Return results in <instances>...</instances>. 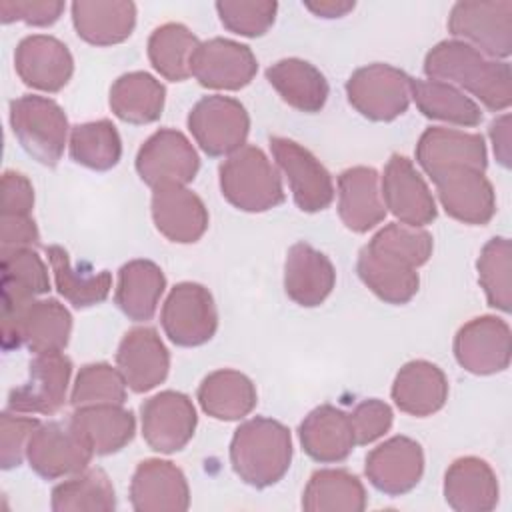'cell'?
<instances>
[{
    "label": "cell",
    "mask_w": 512,
    "mask_h": 512,
    "mask_svg": "<svg viewBox=\"0 0 512 512\" xmlns=\"http://www.w3.org/2000/svg\"><path fill=\"white\" fill-rule=\"evenodd\" d=\"M424 74L470 92L488 110L500 112L512 104L510 64L486 58L466 42L442 40L432 46L424 58Z\"/></svg>",
    "instance_id": "1"
},
{
    "label": "cell",
    "mask_w": 512,
    "mask_h": 512,
    "mask_svg": "<svg viewBox=\"0 0 512 512\" xmlns=\"http://www.w3.org/2000/svg\"><path fill=\"white\" fill-rule=\"evenodd\" d=\"M290 462L292 436L282 422L254 416L234 430L230 464L244 484L268 488L284 478Z\"/></svg>",
    "instance_id": "2"
},
{
    "label": "cell",
    "mask_w": 512,
    "mask_h": 512,
    "mask_svg": "<svg viewBox=\"0 0 512 512\" xmlns=\"http://www.w3.org/2000/svg\"><path fill=\"white\" fill-rule=\"evenodd\" d=\"M222 196L242 212H266L284 202L276 166L258 146H242L218 168Z\"/></svg>",
    "instance_id": "3"
},
{
    "label": "cell",
    "mask_w": 512,
    "mask_h": 512,
    "mask_svg": "<svg viewBox=\"0 0 512 512\" xmlns=\"http://www.w3.org/2000/svg\"><path fill=\"white\" fill-rule=\"evenodd\" d=\"M2 254V346L18 348L20 320L36 296L50 290L48 268L34 248H18Z\"/></svg>",
    "instance_id": "4"
},
{
    "label": "cell",
    "mask_w": 512,
    "mask_h": 512,
    "mask_svg": "<svg viewBox=\"0 0 512 512\" xmlns=\"http://www.w3.org/2000/svg\"><path fill=\"white\" fill-rule=\"evenodd\" d=\"M10 126L28 156L44 166L58 164L68 140V118L58 102L24 94L10 102Z\"/></svg>",
    "instance_id": "5"
},
{
    "label": "cell",
    "mask_w": 512,
    "mask_h": 512,
    "mask_svg": "<svg viewBox=\"0 0 512 512\" xmlns=\"http://www.w3.org/2000/svg\"><path fill=\"white\" fill-rule=\"evenodd\" d=\"M448 30L456 40L492 60L512 54V0H462L448 16Z\"/></svg>",
    "instance_id": "6"
},
{
    "label": "cell",
    "mask_w": 512,
    "mask_h": 512,
    "mask_svg": "<svg viewBox=\"0 0 512 512\" xmlns=\"http://www.w3.org/2000/svg\"><path fill=\"white\" fill-rule=\"evenodd\" d=\"M410 76L390 64L374 62L354 70L346 82L350 106L372 122H390L410 104Z\"/></svg>",
    "instance_id": "7"
},
{
    "label": "cell",
    "mask_w": 512,
    "mask_h": 512,
    "mask_svg": "<svg viewBox=\"0 0 512 512\" xmlns=\"http://www.w3.org/2000/svg\"><path fill=\"white\" fill-rule=\"evenodd\" d=\"M188 130L208 156H230L246 144L250 116L236 98L212 94L192 106Z\"/></svg>",
    "instance_id": "8"
},
{
    "label": "cell",
    "mask_w": 512,
    "mask_h": 512,
    "mask_svg": "<svg viewBox=\"0 0 512 512\" xmlns=\"http://www.w3.org/2000/svg\"><path fill=\"white\" fill-rule=\"evenodd\" d=\"M160 322L166 336L176 346H202L218 328L214 298L208 288L198 282H180L166 296Z\"/></svg>",
    "instance_id": "9"
},
{
    "label": "cell",
    "mask_w": 512,
    "mask_h": 512,
    "mask_svg": "<svg viewBox=\"0 0 512 512\" xmlns=\"http://www.w3.org/2000/svg\"><path fill=\"white\" fill-rule=\"evenodd\" d=\"M136 172L152 190L166 184L186 186L200 168V158L190 140L174 128H160L150 134L136 154Z\"/></svg>",
    "instance_id": "10"
},
{
    "label": "cell",
    "mask_w": 512,
    "mask_h": 512,
    "mask_svg": "<svg viewBox=\"0 0 512 512\" xmlns=\"http://www.w3.org/2000/svg\"><path fill=\"white\" fill-rule=\"evenodd\" d=\"M272 156L288 180L292 198L302 212L314 214L326 210L334 200V182L324 164L302 144L272 136Z\"/></svg>",
    "instance_id": "11"
},
{
    "label": "cell",
    "mask_w": 512,
    "mask_h": 512,
    "mask_svg": "<svg viewBox=\"0 0 512 512\" xmlns=\"http://www.w3.org/2000/svg\"><path fill=\"white\" fill-rule=\"evenodd\" d=\"M92 456L94 452L70 422H40L26 446L30 468L44 480L74 476L88 468Z\"/></svg>",
    "instance_id": "12"
},
{
    "label": "cell",
    "mask_w": 512,
    "mask_h": 512,
    "mask_svg": "<svg viewBox=\"0 0 512 512\" xmlns=\"http://www.w3.org/2000/svg\"><path fill=\"white\" fill-rule=\"evenodd\" d=\"M72 362L62 352L36 354L28 378L8 394L6 408L18 414H56L68 394Z\"/></svg>",
    "instance_id": "13"
},
{
    "label": "cell",
    "mask_w": 512,
    "mask_h": 512,
    "mask_svg": "<svg viewBox=\"0 0 512 512\" xmlns=\"http://www.w3.org/2000/svg\"><path fill=\"white\" fill-rule=\"evenodd\" d=\"M454 356L466 372L476 376L506 370L512 356L508 322L490 314L472 318L454 336Z\"/></svg>",
    "instance_id": "14"
},
{
    "label": "cell",
    "mask_w": 512,
    "mask_h": 512,
    "mask_svg": "<svg viewBox=\"0 0 512 512\" xmlns=\"http://www.w3.org/2000/svg\"><path fill=\"white\" fill-rule=\"evenodd\" d=\"M144 442L160 454L182 450L194 436L198 416L192 400L176 390H164L140 406Z\"/></svg>",
    "instance_id": "15"
},
{
    "label": "cell",
    "mask_w": 512,
    "mask_h": 512,
    "mask_svg": "<svg viewBox=\"0 0 512 512\" xmlns=\"http://www.w3.org/2000/svg\"><path fill=\"white\" fill-rule=\"evenodd\" d=\"M416 160L432 182L452 170L484 172L488 164L484 138L476 132L432 126L422 132L416 144Z\"/></svg>",
    "instance_id": "16"
},
{
    "label": "cell",
    "mask_w": 512,
    "mask_h": 512,
    "mask_svg": "<svg viewBox=\"0 0 512 512\" xmlns=\"http://www.w3.org/2000/svg\"><path fill=\"white\" fill-rule=\"evenodd\" d=\"M258 72L254 52L230 38H210L198 44L190 60V74L212 90H240Z\"/></svg>",
    "instance_id": "17"
},
{
    "label": "cell",
    "mask_w": 512,
    "mask_h": 512,
    "mask_svg": "<svg viewBox=\"0 0 512 512\" xmlns=\"http://www.w3.org/2000/svg\"><path fill=\"white\" fill-rule=\"evenodd\" d=\"M380 192L386 210H390L400 224L422 228L436 220L438 210L434 196L406 156H390L382 174Z\"/></svg>",
    "instance_id": "18"
},
{
    "label": "cell",
    "mask_w": 512,
    "mask_h": 512,
    "mask_svg": "<svg viewBox=\"0 0 512 512\" xmlns=\"http://www.w3.org/2000/svg\"><path fill=\"white\" fill-rule=\"evenodd\" d=\"M364 472L376 490L402 496L416 488L422 478V446L408 436H392L368 452Z\"/></svg>",
    "instance_id": "19"
},
{
    "label": "cell",
    "mask_w": 512,
    "mask_h": 512,
    "mask_svg": "<svg viewBox=\"0 0 512 512\" xmlns=\"http://www.w3.org/2000/svg\"><path fill=\"white\" fill-rule=\"evenodd\" d=\"M14 68L26 86L42 92H58L74 74V58L58 38L32 34L18 42Z\"/></svg>",
    "instance_id": "20"
},
{
    "label": "cell",
    "mask_w": 512,
    "mask_h": 512,
    "mask_svg": "<svg viewBox=\"0 0 512 512\" xmlns=\"http://www.w3.org/2000/svg\"><path fill=\"white\" fill-rule=\"evenodd\" d=\"M116 366L126 386L132 392L142 394L166 380L170 370V354L154 328L134 326L118 344Z\"/></svg>",
    "instance_id": "21"
},
{
    "label": "cell",
    "mask_w": 512,
    "mask_h": 512,
    "mask_svg": "<svg viewBox=\"0 0 512 512\" xmlns=\"http://www.w3.org/2000/svg\"><path fill=\"white\" fill-rule=\"evenodd\" d=\"M150 212L156 230L176 244H194L208 230V210L202 198L180 184L154 188Z\"/></svg>",
    "instance_id": "22"
},
{
    "label": "cell",
    "mask_w": 512,
    "mask_h": 512,
    "mask_svg": "<svg viewBox=\"0 0 512 512\" xmlns=\"http://www.w3.org/2000/svg\"><path fill=\"white\" fill-rule=\"evenodd\" d=\"M130 504L136 512H182L190 506L184 472L170 460H142L130 482Z\"/></svg>",
    "instance_id": "23"
},
{
    "label": "cell",
    "mask_w": 512,
    "mask_h": 512,
    "mask_svg": "<svg viewBox=\"0 0 512 512\" xmlns=\"http://www.w3.org/2000/svg\"><path fill=\"white\" fill-rule=\"evenodd\" d=\"M434 184L442 208L458 222L482 226L496 214V194L484 172L452 170Z\"/></svg>",
    "instance_id": "24"
},
{
    "label": "cell",
    "mask_w": 512,
    "mask_h": 512,
    "mask_svg": "<svg viewBox=\"0 0 512 512\" xmlns=\"http://www.w3.org/2000/svg\"><path fill=\"white\" fill-rule=\"evenodd\" d=\"M336 284V270L330 258L310 246L296 242L286 252L284 290L292 302L304 308L320 306Z\"/></svg>",
    "instance_id": "25"
},
{
    "label": "cell",
    "mask_w": 512,
    "mask_h": 512,
    "mask_svg": "<svg viewBox=\"0 0 512 512\" xmlns=\"http://www.w3.org/2000/svg\"><path fill=\"white\" fill-rule=\"evenodd\" d=\"M338 214L342 224L364 234L386 218L378 172L370 166H352L338 176Z\"/></svg>",
    "instance_id": "26"
},
{
    "label": "cell",
    "mask_w": 512,
    "mask_h": 512,
    "mask_svg": "<svg viewBox=\"0 0 512 512\" xmlns=\"http://www.w3.org/2000/svg\"><path fill=\"white\" fill-rule=\"evenodd\" d=\"M298 436L304 452L320 464L342 462L356 446L350 416L332 404L314 408L300 422Z\"/></svg>",
    "instance_id": "27"
},
{
    "label": "cell",
    "mask_w": 512,
    "mask_h": 512,
    "mask_svg": "<svg viewBox=\"0 0 512 512\" xmlns=\"http://www.w3.org/2000/svg\"><path fill=\"white\" fill-rule=\"evenodd\" d=\"M444 498L456 512H490L498 504V478L478 456L456 458L444 474Z\"/></svg>",
    "instance_id": "28"
},
{
    "label": "cell",
    "mask_w": 512,
    "mask_h": 512,
    "mask_svg": "<svg viewBox=\"0 0 512 512\" xmlns=\"http://www.w3.org/2000/svg\"><path fill=\"white\" fill-rule=\"evenodd\" d=\"M68 422L98 456L122 450L136 432L134 412L122 404H92L74 408Z\"/></svg>",
    "instance_id": "29"
},
{
    "label": "cell",
    "mask_w": 512,
    "mask_h": 512,
    "mask_svg": "<svg viewBox=\"0 0 512 512\" xmlns=\"http://www.w3.org/2000/svg\"><path fill=\"white\" fill-rule=\"evenodd\" d=\"M390 394L398 410L424 418L446 404L448 378L428 360H410L398 370Z\"/></svg>",
    "instance_id": "30"
},
{
    "label": "cell",
    "mask_w": 512,
    "mask_h": 512,
    "mask_svg": "<svg viewBox=\"0 0 512 512\" xmlns=\"http://www.w3.org/2000/svg\"><path fill=\"white\" fill-rule=\"evenodd\" d=\"M70 10L76 34L92 46L120 44L136 26V4L126 0H76Z\"/></svg>",
    "instance_id": "31"
},
{
    "label": "cell",
    "mask_w": 512,
    "mask_h": 512,
    "mask_svg": "<svg viewBox=\"0 0 512 512\" xmlns=\"http://www.w3.org/2000/svg\"><path fill=\"white\" fill-rule=\"evenodd\" d=\"M418 268L406 264L404 260L370 248L368 244L360 250L356 272L360 280L374 292L380 300L388 304H406L410 302L420 286Z\"/></svg>",
    "instance_id": "32"
},
{
    "label": "cell",
    "mask_w": 512,
    "mask_h": 512,
    "mask_svg": "<svg viewBox=\"0 0 512 512\" xmlns=\"http://www.w3.org/2000/svg\"><path fill=\"white\" fill-rule=\"evenodd\" d=\"M266 80L280 98L294 110L314 114L328 100V80L310 62L302 58H282L266 68Z\"/></svg>",
    "instance_id": "33"
},
{
    "label": "cell",
    "mask_w": 512,
    "mask_h": 512,
    "mask_svg": "<svg viewBox=\"0 0 512 512\" xmlns=\"http://www.w3.org/2000/svg\"><path fill=\"white\" fill-rule=\"evenodd\" d=\"M166 288L162 268L152 260H130L118 270L114 300L124 316L136 322L150 320Z\"/></svg>",
    "instance_id": "34"
},
{
    "label": "cell",
    "mask_w": 512,
    "mask_h": 512,
    "mask_svg": "<svg viewBox=\"0 0 512 512\" xmlns=\"http://www.w3.org/2000/svg\"><path fill=\"white\" fill-rule=\"evenodd\" d=\"M198 402L200 408L216 418V420H240L248 416L256 402V386L254 382L232 368H222L210 372L202 384L198 386Z\"/></svg>",
    "instance_id": "35"
},
{
    "label": "cell",
    "mask_w": 512,
    "mask_h": 512,
    "mask_svg": "<svg viewBox=\"0 0 512 512\" xmlns=\"http://www.w3.org/2000/svg\"><path fill=\"white\" fill-rule=\"evenodd\" d=\"M108 102L116 118L128 124H150L164 110L166 88L148 72H126L114 80Z\"/></svg>",
    "instance_id": "36"
},
{
    "label": "cell",
    "mask_w": 512,
    "mask_h": 512,
    "mask_svg": "<svg viewBox=\"0 0 512 512\" xmlns=\"http://www.w3.org/2000/svg\"><path fill=\"white\" fill-rule=\"evenodd\" d=\"M410 98L426 118L464 128H474L482 122L480 106L452 84L430 78H412Z\"/></svg>",
    "instance_id": "37"
},
{
    "label": "cell",
    "mask_w": 512,
    "mask_h": 512,
    "mask_svg": "<svg viewBox=\"0 0 512 512\" xmlns=\"http://www.w3.org/2000/svg\"><path fill=\"white\" fill-rule=\"evenodd\" d=\"M302 508L308 512H362L366 490L360 478L342 468L316 470L302 494Z\"/></svg>",
    "instance_id": "38"
},
{
    "label": "cell",
    "mask_w": 512,
    "mask_h": 512,
    "mask_svg": "<svg viewBox=\"0 0 512 512\" xmlns=\"http://www.w3.org/2000/svg\"><path fill=\"white\" fill-rule=\"evenodd\" d=\"M46 254L54 274L56 290L74 308H90L108 298L112 288V274L108 270L94 272L88 266L74 268L68 252L58 244L48 246Z\"/></svg>",
    "instance_id": "39"
},
{
    "label": "cell",
    "mask_w": 512,
    "mask_h": 512,
    "mask_svg": "<svg viewBox=\"0 0 512 512\" xmlns=\"http://www.w3.org/2000/svg\"><path fill=\"white\" fill-rule=\"evenodd\" d=\"M72 332V316L54 298L34 300L20 320V342L34 354L62 352Z\"/></svg>",
    "instance_id": "40"
},
{
    "label": "cell",
    "mask_w": 512,
    "mask_h": 512,
    "mask_svg": "<svg viewBox=\"0 0 512 512\" xmlns=\"http://www.w3.org/2000/svg\"><path fill=\"white\" fill-rule=\"evenodd\" d=\"M54 512H110L116 508V492L108 474L100 468H84L52 490Z\"/></svg>",
    "instance_id": "41"
},
{
    "label": "cell",
    "mask_w": 512,
    "mask_h": 512,
    "mask_svg": "<svg viewBox=\"0 0 512 512\" xmlns=\"http://www.w3.org/2000/svg\"><path fill=\"white\" fill-rule=\"evenodd\" d=\"M200 40L180 22L158 26L148 38V60L154 70L170 80L182 82L190 78V60Z\"/></svg>",
    "instance_id": "42"
},
{
    "label": "cell",
    "mask_w": 512,
    "mask_h": 512,
    "mask_svg": "<svg viewBox=\"0 0 512 512\" xmlns=\"http://www.w3.org/2000/svg\"><path fill=\"white\" fill-rule=\"evenodd\" d=\"M68 148L76 164L96 172L114 168L122 156L120 134L106 118L72 126Z\"/></svg>",
    "instance_id": "43"
},
{
    "label": "cell",
    "mask_w": 512,
    "mask_h": 512,
    "mask_svg": "<svg viewBox=\"0 0 512 512\" xmlns=\"http://www.w3.org/2000/svg\"><path fill=\"white\" fill-rule=\"evenodd\" d=\"M478 282L492 308L512 310V244L504 236L490 238L478 256Z\"/></svg>",
    "instance_id": "44"
},
{
    "label": "cell",
    "mask_w": 512,
    "mask_h": 512,
    "mask_svg": "<svg viewBox=\"0 0 512 512\" xmlns=\"http://www.w3.org/2000/svg\"><path fill=\"white\" fill-rule=\"evenodd\" d=\"M126 382L118 368L106 362L84 364L76 374L70 392V404L74 408L92 404H124Z\"/></svg>",
    "instance_id": "45"
},
{
    "label": "cell",
    "mask_w": 512,
    "mask_h": 512,
    "mask_svg": "<svg viewBox=\"0 0 512 512\" xmlns=\"http://www.w3.org/2000/svg\"><path fill=\"white\" fill-rule=\"evenodd\" d=\"M368 246L376 248L380 252L392 254L414 268H420L432 256L434 242H432V234L422 228L392 222V224L382 226L370 238Z\"/></svg>",
    "instance_id": "46"
},
{
    "label": "cell",
    "mask_w": 512,
    "mask_h": 512,
    "mask_svg": "<svg viewBox=\"0 0 512 512\" xmlns=\"http://www.w3.org/2000/svg\"><path fill=\"white\" fill-rule=\"evenodd\" d=\"M214 6L222 26L246 38L266 34L278 12V4L272 0H220Z\"/></svg>",
    "instance_id": "47"
},
{
    "label": "cell",
    "mask_w": 512,
    "mask_h": 512,
    "mask_svg": "<svg viewBox=\"0 0 512 512\" xmlns=\"http://www.w3.org/2000/svg\"><path fill=\"white\" fill-rule=\"evenodd\" d=\"M40 420L30 416H20L18 412H2L0 416V466L10 470L22 464L26 456V446L32 432L38 428Z\"/></svg>",
    "instance_id": "48"
},
{
    "label": "cell",
    "mask_w": 512,
    "mask_h": 512,
    "mask_svg": "<svg viewBox=\"0 0 512 512\" xmlns=\"http://www.w3.org/2000/svg\"><path fill=\"white\" fill-rule=\"evenodd\" d=\"M348 416H350L356 444L360 446L372 444L374 440L384 436L390 430L394 420L392 408L378 398H368L356 404V408Z\"/></svg>",
    "instance_id": "49"
},
{
    "label": "cell",
    "mask_w": 512,
    "mask_h": 512,
    "mask_svg": "<svg viewBox=\"0 0 512 512\" xmlns=\"http://www.w3.org/2000/svg\"><path fill=\"white\" fill-rule=\"evenodd\" d=\"M64 12V2L60 0H2L0 2V20L26 22L30 26H50Z\"/></svg>",
    "instance_id": "50"
},
{
    "label": "cell",
    "mask_w": 512,
    "mask_h": 512,
    "mask_svg": "<svg viewBox=\"0 0 512 512\" xmlns=\"http://www.w3.org/2000/svg\"><path fill=\"white\" fill-rule=\"evenodd\" d=\"M34 208V188L30 180L16 170H6L2 174V212L30 216Z\"/></svg>",
    "instance_id": "51"
},
{
    "label": "cell",
    "mask_w": 512,
    "mask_h": 512,
    "mask_svg": "<svg viewBox=\"0 0 512 512\" xmlns=\"http://www.w3.org/2000/svg\"><path fill=\"white\" fill-rule=\"evenodd\" d=\"M40 232L32 216L0 214V252L18 248H36Z\"/></svg>",
    "instance_id": "52"
},
{
    "label": "cell",
    "mask_w": 512,
    "mask_h": 512,
    "mask_svg": "<svg viewBox=\"0 0 512 512\" xmlns=\"http://www.w3.org/2000/svg\"><path fill=\"white\" fill-rule=\"evenodd\" d=\"M490 140L494 146L496 160L508 168L510 166V114H502L490 124Z\"/></svg>",
    "instance_id": "53"
},
{
    "label": "cell",
    "mask_w": 512,
    "mask_h": 512,
    "mask_svg": "<svg viewBox=\"0 0 512 512\" xmlns=\"http://www.w3.org/2000/svg\"><path fill=\"white\" fill-rule=\"evenodd\" d=\"M304 6L320 18H342L354 10L356 4L350 0H306Z\"/></svg>",
    "instance_id": "54"
}]
</instances>
